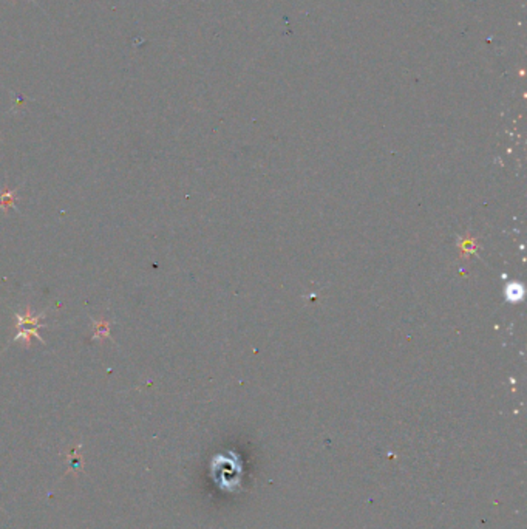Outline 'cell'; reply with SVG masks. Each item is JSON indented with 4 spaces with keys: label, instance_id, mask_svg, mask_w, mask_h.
<instances>
[{
    "label": "cell",
    "instance_id": "cell-1",
    "mask_svg": "<svg viewBox=\"0 0 527 529\" xmlns=\"http://www.w3.org/2000/svg\"><path fill=\"white\" fill-rule=\"evenodd\" d=\"M42 317H44V315L33 316L30 313V310H27V313H25V315L17 313L16 319H17V327H19V333L16 334L14 342L23 341V342L30 344V336H34V337H38V339H40L39 328L44 327L40 324Z\"/></svg>",
    "mask_w": 527,
    "mask_h": 529
},
{
    "label": "cell",
    "instance_id": "cell-2",
    "mask_svg": "<svg viewBox=\"0 0 527 529\" xmlns=\"http://www.w3.org/2000/svg\"><path fill=\"white\" fill-rule=\"evenodd\" d=\"M16 200V192L14 190H0V207L6 209V207H13Z\"/></svg>",
    "mask_w": 527,
    "mask_h": 529
},
{
    "label": "cell",
    "instance_id": "cell-3",
    "mask_svg": "<svg viewBox=\"0 0 527 529\" xmlns=\"http://www.w3.org/2000/svg\"><path fill=\"white\" fill-rule=\"evenodd\" d=\"M109 324L107 322H98L94 324V329H96V333H94V337H102V336H109Z\"/></svg>",
    "mask_w": 527,
    "mask_h": 529
},
{
    "label": "cell",
    "instance_id": "cell-4",
    "mask_svg": "<svg viewBox=\"0 0 527 529\" xmlns=\"http://www.w3.org/2000/svg\"><path fill=\"white\" fill-rule=\"evenodd\" d=\"M31 2H33V4H36V0H31Z\"/></svg>",
    "mask_w": 527,
    "mask_h": 529
}]
</instances>
